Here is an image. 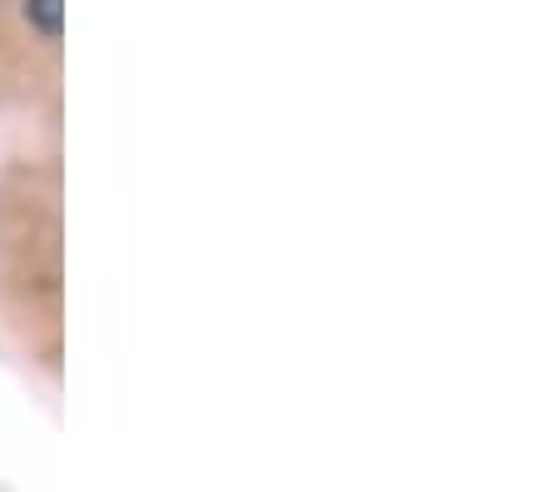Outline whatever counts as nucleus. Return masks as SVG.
<instances>
[{"label": "nucleus", "instance_id": "1", "mask_svg": "<svg viewBox=\"0 0 556 492\" xmlns=\"http://www.w3.org/2000/svg\"><path fill=\"white\" fill-rule=\"evenodd\" d=\"M21 15L40 40H60L65 30V0H21Z\"/></svg>", "mask_w": 556, "mask_h": 492}]
</instances>
